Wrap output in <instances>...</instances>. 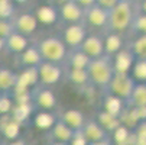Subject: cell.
Here are the masks:
<instances>
[{
  "mask_svg": "<svg viewBox=\"0 0 146 145\" xmlns=\"http://www.w3.org/2000/svg\"><path fill=\"white\" fill-rule=\"evenodd\" d=\"M15 25H13V19H0V36L7 38L15 32Z\"/></svg>",
  "mask_w": 146,
  "mask_h": 145,
  "instance_id": "d6a6232c",
  "label": "cell"
},
{
  "mask_svg": "<svg viewBox=\"0 0 146 145\" xmlns=\"http://www.w3.org/2000/svg\"><path fill=\"white\" fill-rule=\"evenodd\" d=\"M135 2H136V3H140V2H143V0H135Z\"/></svg>",
  "mask_w": 146,
  "mask_h": 145,
  "instance_id": "f6af8a7d",
  "label": "cell"
},
{
  "mask_svg": "<svg viewBox=\"0 0 146 145\" xmlns=\"http://www.w3.org/2000/svg\"><path fill=\"white\" fill-rule=\"evenodd\" d=\"M13 2H15V3H26L28 0H13Z\"/></svg>",
  "mask_w": 146,
  "mask_h": 145,
  "instance_id": "ee69618b",
  "label": "cell"
},
{
  "mask_svg": "<svg viewBox=\"0 0 146 145\" xmlns=\"http://www.w3.org/2000/svg\"><path fill=\"white\" fill-rule=\"evenodd\" d=\"M38 17L36 15H32V13H20L17 15L16 17H13V25H15V29L23 35H32L36 28H38Z\"/></svg>",
  "mask_w": 146,
  "mask_h": 145,
  "instance_id": "7c38bea8",
  "label": "cell"
},
{
  "mask_svg": "<svg viewBox=\"0 0 146 145\" xmlns=\"http://www.w3.org/2000/svg\"><path fill=\"white\" fill-rule=\"evenodd\" d=\"M139 10L143 12V13H146V0H143V2L139 3Z\"/></svg>",
  "mask_w": 146,
  "mask_h": 145,
  "instance_id": "b9f144b4",
  "label": "cell"
},
{
  "mask_svg": "<svg viewBox=\"0 0 146 145\" xmlns=\"http://www.w3.org/2000/svg\"><path fill=\"white\" fill-rule=\"evenodd\" d=\"M133 132L136 135L137 139H142V141H146V119L145 120H140L137 125L133 128Z\"/></svg>",
  "mask_w": 146,
  "mask_h": 145,
  "instance_id": "e575fe53",
  "label": "cell"
},
{
  "mask_svg": "<svg viewBox=\"0 0 146 145\" xmlns=\"http://www.w3.org/2000/svg\"><path fill=\"white\" fill-rule=\"evenodd\" d=\"M6 145H28V144L22 138H16V139H9V142Z\"/></svg>",
  "mask_w": 146,
  "mask_h": 145,
  "instance_id": "ab89813d",
  "label": "cell"
},
{
  "mask_svg": "<svg viewBox=\"0 0 146 145\" xmlns=\"http://www.w3.org/2000/svg\"><path fill=\"white\" fill-rule=\"evenodd\" d=\"M82 51H84L91 59L93 58H98L101 55L106 54V48H104V39L97 36V35H88L84 42L80 47Z\"/></svg>",
  "mask_w": 146,
  "mask_h": 145,
  "instance_id": "5bb4252c",
  "label": "cell"
},
{
  "mask_svg": "<svg viewBox=\"0 0 146 145\" xmlns=\"http://www.w3.org/2000/svg\"><path fill=\"white\" fill-rule=\"evenodd\" d=\"M84 23L91 28H107L109 10L98 6L97 3L84 9Z\"/></svg>",
  "mask_w": 146,
  "mask_h": 145,
  "instance_id": "ba28073f",
  "label": "cell"
},
{
  "mask_svg": "<svg viewBox=\"0 0 146 145\" xmlns=\"http://www.w3.org/2000/svg\"><path fill=\"white\" fill-rule=\"evenodd\" d=\"M0 135H2V132H0Z\"/></svg>",
  "mask_w": 146,
  "mask_h": 145,
  "instance_id": "bcb514c9",
  "label": "cell"
},
{
  "mask_svg": "<svg viewBox=\"0 0 146 145\" xmlns=\"http://www.w3.org/2000/svg\"><path fill=\"white\" fill-rule=\"evenodd\" d=\"M17 81H19V74L6 67H0V93H9L15 90L17 86Z\"/></svg>",
  "mask_w": 146,
  "mask_h": 145,
  "instance_id": "44dd1931",
  "label": "cell"
},
{
  "mask_svg": "<svg viewBox=\"0 0 146 145\" xmlns=\"http://www.w3.org/2000/svg\"><path fill=\"white\" fill-rule=\"evenodd\" d=\"M22 122H19L12 113L0 115V132L6 139H16L20 134Z\"/></svg>",
  "mask_w": 146,
  "mask_h": 145,
  "instance_id": "8fae6325",
  "label": "cell"
},
{
  "mask_svg": "<svg viewBox=\"0 0 146 145\" xmlns=\"http://www.w3.org/2000/svg\"><path fill=\"white\" fill-rule=\"evenodd\" d=\"M132 76L135 77L136 81L146 83V59L136 58L135 64L132 67Z\"/></svg>",
  "mask_w": 146,
  "mask_h": 145,
  "instance_id": "f546056e",
  "label": "cell"
},
{
  "mask_svg": "<svg viewBox=\"0 0 146 145\" xmlns=\"http://www.w3.org/2000/svg\"><path fill=\"white\" fill-rule=\"evenodd\" d=\"M74 134H75V131L72 128H70L61 118L56 119V122L54 123V126L51 128V136L55 141L71 142V139L74 138Z\"/></svg>",
  "mask_w": 146,
  "mask_h": 145,
  "instance_id": "ac0fdd59",
  "label": "cell"
},
{
  "mask_svg": "<svg viewBox=\"0 0 146 145\" xmlns=\"http://www.w3.org/2000/svg\"><path fill=\"white\" fill-rule=\"evenodd\" d=\"M111 139L114 145H135L137 141L133 129L127 128L126 125H120L114 132H111Z\"/></svg>",
  "mask_w": 146,
  "mask_h": 145,
  "instance_id": "ffe728a7",
  "label": "cell"
},
{
  "mask_svg": "<svg viewBox=\"0 0 146 145\" xmlns=\"http://www.w3.org/2000/svg\"><path fill=\"white\" fill-rule=\"evenodd\" d=\"M2 51H6V39L0 36V52Z\"/></svg>",
  "mask_w": 146,
  "mask_h": 145,
  "instance_id": "60d3db41",
  "label": "cell"
},
{
  "mask_svg": "<svg viewBox=\"0 0 146 145\" xmlns=\"http://www.w3.org/2000/svg\"><path fill=\"white\" fill-rule=\"evenodd\" d=\"M12 110V100L7 93H0V115L10 113Z\"/></svg>",
  "mask_w": 146,
  "mask_h": 145,
  "instance_id": "836d02e7",
  "label": "cell"
},
{
  "mask_svg": "<svg viewBox=\"0 0 146 145\" xmlns=\"http://www.w3.org/2000/svg\"><path fill=\"white\" fill-rule=\"evenodd\" d=\"M130 106H146V83H136V86L127 100Z\"/></svg>",
  "mask_w": 146,
  "mask_h": 145,
  "instance_id": "484cf974",
  "label": "cell"
},
{
  "mask_svg": "<svg viewBox=\"0 0 146 145\" xmlns=\"http://www.w3.org/2000/svg\"><path fill=\"white\" fill-rule=\"evenodd\" d=\"M82 135L86 136V139L88 142H96V141H101L110 136V134L104 129L100 123L97 122V119H87L84 126L81 129Z\"/></svg>",
  "mask_w": 146,
  "mask_h": 145,
  "instance_id": "4fadbf2b",
  "label": "cell"
},
{
  "mask_svg": "<svg viewBox=\"0 0 146 145\" xmlns=\"http://www.w3.org/2000/svg\"><path fill=\"white\" fill-rule=\"evenodd\" d=\"M59 10V17L64 20V22L68 23H82L84 22V9L81 6H78L75 2L72 0H68V2L62 3Z\"/></svg>",
  "mask_w": 146,
  "mask_h": 145,
  "instance_id": "9c48e42d",
  "label": "cell"
},
{
  "mask_svg": "<svg viewBox=\"0 0 146 145\" xmlns=\"http://www.w3.org/2000/svg\"><path fill=\"white\" fill-rule=\"evenodd\" d=\"M49 145H70V142H62V141H55L54 139Z\"/></svg>",
  "mask_w": 146,
  "mask_h": 145,
  "instance_id": "7bdbcfd3",
  "label": "cell"
},
{
  "mask_svg": "<svg viewBox=\"0 0 146 145\" xmlns=\"http://www.w3.org/2000/svg\"><path fill=\"white\" fill-rule=\"evenodd\" d=\"M28 47H29V41H28L26 35L20 33L17 31H15L12 35H9L6 38V51L7 52L19 55L20 52H23Z\"/></svg>",
  "mask_w": 146,
  "mask_h": 145,
  "instance_id": "e0dca14e",
  "label": "cell"
},
{
  "mask_svg": "<svg viewBox=\"0 0 146 145\" xmlns=\"http://www.w3.org/2000/svg\"><path fill=\"white\" fill-rule=\"evenodd\" d=\"M135 0H119L117 5L109 10V23L107 29L110 32L123 33L130 29L133 17H135Z\"/></svg>",
  "mask_w": 146,
  "mask_h": 145,
  "instance_id": "6da1fadb",
  "label": "cell"
},
{
  "mask_svg": "<svg viewBox=\"0 0 146 145\" xmlns=\"http://www.w3.org/2000/svg\"><path fill=\"white\" fill-rule=\"evenodd\" d=\"M130 49L136 58L146 59V35H137L130 44Z\"/></svg>",
  "mask_w": 146,
  "mask_h": 145,
  "instance_id": "f1b7e54d",
  "label": "cell"
},
{
  "mask_svg": "<svg viewBox=\"0 0 146 145\" xmlns=\"http://www.w3.org/2000/svg\"><path fill=\"white\" fill-rule=\"evenodd\" d=\"M61 119L64 120L70 128H72L74 131H81L82 126L86 123V116L82 112H80L78 109H67L61 113Z\"/></svg>",
  "mask_w": 146,
  "mask_h": 145,
  "instance_id": "d6986e66",
  "label": "cell"
},
{
  "mask_svg": "<svg viewBox=\"0 0 146 145\" xmlns=\"http://www.w3.org/2000/svg\"><path fill=\"white\" fill-rule=\"evenodd\" d=\"M88 76L91 86L100 87V89H106L109 86V83L111 77L114 76V64H113V57L104 54L98 58H93L88 64Z\"/></svg>",
  "mask_w": 146,
  "mask_h": 145,
  "instance_id": "7a4b0ae2",
  "label": "cell"
},
{
  "mask_svg": "<svg viewBox=\"0 0 146 145\" xmlns=\"http://www.w3.org/2000/svg\"><path fill=\"white\" fill-rule=\"evenodd\" d=\"M55 122L56 118L52 115V110H40L33 119L35 126L39 129H51Z\"/></svg>",
  "mask_w": 146,
  "mask_h": 145,
  "instance_id": "83f0119b",
  "label": "cell"
},
{
  "mask_svg": "<svg viewBox=\"0 0 146 145\" xmlns=\"http://www.w3.org/2000/svg\"><path fill=\"white\" fill-rule=\"evenodd\" d=\"M44 61L42 55H40L38 47H28L23 52H20L17 55V63L19 65H22V68L26 67H38Z\"/></svg>",
  "mask_w": 146,
  "mask_h": 145,
  "instance_id": "2e32d148",
  "label": "cell"
},
{
  "mask_svg": "<svg viewBox=\"0 0 146 145\" xmlns=\"http://www.w3.org/2000/svg\"><path fill=\"white\" fill-rule=\"evenodd\" d=\"M0 67H2V65H0Z\"/></svg>",
  "mask_w": 146,
  "mask_h": 145,
  "instance_id": "7dc6e473",
  "label": "cell"
},
{
  "mask_svg": "<svg viewBox=\"0 0 146 145\" xmlns=\"http://www.w3.org/2000/svg\"><path fill=\"white\" fill-rule=\"evenodd\" d=\"M67 80L75 87H88L91 84L90 76L87 70H78V68H67Z\"/></svg>",
  "mask_w": 146,
  "mask_h": 145,
  "instance_id": "603a6c76",
  "label": "cell"
},
{
  "mask_svg": "<svg viewBox=\"0 0 146 145\" xmlns=\"http://www.w3.org/2000/svg\"><path fill=\"white\" fill-rule=\"evenodd\" d=\"M62 76V68L58 63H51V61H42L38 65V77H39V84L51 87L55 86L61 81Z\"/></svg>",
  "mask_w": 146,
  "mask_h": 145,
  "instance_id": "5b68a950",
  "label": "cell"
},
{
  "mask_svg": "<svg viewBox=\"0 0 146 145\" xmlns=\"http://www.w3.org/2000/svg\"><path fill=\"white\" fill-rule=\"evenodd\" d=\"M117 2H119V0H96V3H97L98 6L107 9V10L113 9V7L117 5Z\"/></svg>",
  "mask_w": 146,
  "mask_h": 145,
  "instance_id": "8d00e7d4",
  "label": "cell"
},
{
  "mask_svg": "<svg viewBox=\"0 0 146 145\" xmlns=\"http://www.w3.org/2000/svg\"><path fill=\"white\" fill-rule=\"evenodd\" d=\"M32 105L40 110H54L56 108V96L51 87H39L32 93Z\"/></svg>",
  "mask_w": 146,
  "mask_h": 145,
  "instance_id": "52a82bcc",
  "label": "cell"
},
{
  "mask_svg": "<svg viewBox=\"0 0 146 145\" xmlns=\"http://www.w3.org/2000/svg\"><path fill=\"white\" fill-rule=\"evenodd\" d=\"M40 55H42L44 61H51V63H62L65 61L67 54H68V47L62 41V38L58 36H46L42 38L36 44Z\"/></svg>",
  "mask_w": 146,
  "mask_h": 145,
  "instance_id": "3957f363",
  "label": "cell"
},
{
  "mask_svg": "<svg viewBox=\"0 0 146 145\" xmlns=\"http://www.w3.org/2000/svg\"><path fill=\"white\" fill-rule=\"evenodd\" d=\"M104 48H106V54L113 57L116 52H119L123 47V41H121V36L120 33L117 32H110L106 39H104Z\"/></svg>",
  "mask_w": 146,
  "mask_h": 145,
  "instance_id": "4316f807",
  "label": "cell"
},
{
  "mask_svg": "<svg viewBox=\"0 0 146 145\" xmlns=\"http://www.w3.org/2000/svg\"><path fill=\"white\" fill-rule=\"evenodd\" d=\"M96 119H97V122H98L100 125H101L104 129H106L109 134L114 132V131L121 125V122H120V119H119L117 116H114V115H111V113L106 112L104 109H101V110H98V112H97Z\"/></svg>",
  "mask_w": 146,
  "mask_h": 145,
  "instance_id": "cb8c5ba5",
  "label": "cell"
},
{
  "mask_svg": "<svg viewBox=\"0 0 146 145\" xmlns=\"http://www.w3.org/2000/svg\"><path fill=\"white\" fill-rule=\"evenodd\" d=\"M130 29L137 35H146V13L139 12L135 15Z\"/></svg>",
  "mask_w": 146,
  "mask_h": 145,
  "instance_id": "4dcf8cb0",
  "label": "cell"
},
{
  "mask_svg": "<svg viewBox=\"0 0 146 145\" xmlns=\"http://www.w3.org/2000/svg\"><path fill=\"white\" fill-rule=\"evenodd\" d=\"M67 67L68 68H78V70H87L91 58L82 51L81 48H72L67 54Z\"/></svg>",
  "mask_w": 146,
  "mask_h": 145,
  "instance_id": "9a60e30c",
  "label": "cell"
},
{
  "mask_svg": "<svg viewBox=\"0 0 146 145\" xmlns=\"http://www.w3.org/2000/svg\"><path fill=\"white\" fill-rule=\"evenodd\" d=\"M136 61V57L133 54V51L129 48H121L119 52H116L113 55V64H114V70L117 73H130L132 67Z\"/></svg>",
  "mask_w": 146,
  "mask_h": 145,
  "instance_id": "30bf717a",
  "label": "cell"
},
{
  "mask_svg": "<svg viewBox=\"0 0 146 145\" xmlns=\"http://www.w3.org/2000/svg\"><path fill=\"white\" fill-rule=\"evenodd\" d=\"M87 36V29L82 23H68L62 31V41L71 49L80 48Z\"/></svg>",
  "mask_w": 146,
  "mask_h": 145,
  "instance_id": "8992f818",
  "label": "cell"
},
{
  "mask_svg": "<svg viewBox=\"0 0 146 145\" xmlns=\"http://www.w3.org/2000/svg\"><path fill=\"white\" fill-rule=\"evenodd\" d=\"M70 145H88V141L86 139V136L82 135V132H81V131H75L74 138L71 139Z\"/></svg>",
  "mask_w": 146,
  "mask_h": 145,
  "instance_id": "d590c367",
  "label": "cell"
},
{
  "mask_svg": "<svg viewBox=\"0 0 146 145\" xmlns=\"http://www.w3.org/2000/svg\"><path fill=\"white\" fill-rule=\"evenodd\" d=\"M72 2H75L78 6H81L82 9H87L93 5H96V0H72Z\"/></svg>",
  "mask_w": 146,
  "mask_h": 145,
  "instance_id": "74e56055",
  "label": "cell"
},
{
  "mask_svg": "<svg viewBox=\"0 0 146 145\" xmlns=\"http://www.w3.org/2000/svg\"><path fill=\"white\" fill-rule=\"evenodd\" d=\"M101 105H103V109L106 112H109V113H111V115L119 118L120 113L123 112V109L126 108L127 102L120 99V97H117V96H113V94L107 93V96L103 97V103H101Z\"/></svg>",
  "mask_w": 146,
  "mask_h": 145,
  "instance_id": "7402d4cb",
  "label": "cell"
},
{
  "mask_svg": "<svg viewBox=\"0 0 146 145\" xmlns=\"http://www.w3.org/2000/svg\"><path fill=\"white\" fill-rule=\"evenodd\" d=\"M135 86H136V80L132 74L116 71L114 76L111 77L110 83H109V86L106 87V92L127 102L133 89H135Z\"/></svg>",
  "mask_w": 146,
  "mask_h": 145,
  "instance_id": "277c9868",
  "label": "cell"
},
{
  "mask_svg": "<svg viewBox=\"0 0 146 145\" xmlns=\"http://www.w3.org/2000/svg\"><path fill=\"white\" fill-rule=\"evenodd\" d=\"M36 17L39 22H42L45 25H52L56 22V19L59 17V10H56L54 6L45 5V6H40L36 10Z\"/></svg>",
  "mask_w": 146,
  "mask_h": 145,
  "instance_id": "d4e9b609",
  "label": "cell"
},
{
  "mask_svg": "<svg viewBox=\"0 0 146 145\" xmlns=\"http://www.w3.org/2000/svg\"><path fill=\"white\" fill-rule=\"evenodd\" d=\"M88 145H114L111 136L106 138V139H101V141H96V142H88Z\"/></svg>",
  "mask_w": 146,
  "mask_h": 145,
  "instance_id": "f35d334b",
  "label": "cell"
},
{
  "mask_svg": "<svg viewBox=\"0 0 146 145\" xmlns=\"http://www.w3.org/2000/svg\"><path fill=\"white\" fill-rule=\"evenodd\" d=\"M15 2L13 0H0V19H13Z\"/></svg>",
  "mask_w": 146,
  "mask_h": 145,
  "instance_id": "1f68e13d",
  "label": "cell"
}]
</instances>
